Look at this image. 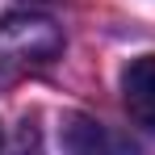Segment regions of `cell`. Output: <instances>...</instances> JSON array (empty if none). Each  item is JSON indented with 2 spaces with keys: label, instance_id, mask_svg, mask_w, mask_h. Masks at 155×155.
<instances>
[{
  "label": "cell",
  "instance_id": "6da1fadb",
  "mask_svg": "<svg viewBox=\"0 0 155 155\" xmlns=\"http://www.w3.org/2000/svg\"><path fill=\"white\" fill-rule=\"evenodd\" d=\"M63 51V29L42 13H13L0 21V76H25L54 63Z\"/></svg>",
  "mask_w": 155,
  "mask_h": 155
},
{
  "label": "cell",
  "instance_id": "7a4b0ae2",
  "mask_svg": "<svg viewBox=\"0 0 155 155\" xmlns=\"http://www.w3.org/2000/svg\"><path fill=\"white\" fill-rule=\"evenodd\" d=\"M63 155H143V147L117 126H105L88 113H71L63 117Z\"/></svg>",
  "mask_w": 155,
  "mask_h": 155
},
{
  "label": "cell",
  "instance_id": "3957f363",
  "mask_svg": "<svg viewBox=\"0 0 155 155\" xmlns=\"http://www.w3.org/2000/svg\"><path fill=\"white\" fill-rule=\"evenodd\" d=\"M122 101L126 113L138 126L155 130V54H138L130 59L122 71Z\"/></svg>",
  "mask_w": 155,
  "mask_h": 155
},
{
  "label": "cell",
  "instance_id": "277c9868",
  "mask_svg": "<svg viewBox=\"0 0 155 155\" xmlns=\"http://www.w3.org/2000/svg\"><path fill=\"white\" fill-rule=\"evenodd\" d=\"M13 155H42V151H38V130L29 126V122L21 126V134H17V147H13Z\"/></svg>",
  "mask_w": 155,
  "mask_h": 155
},
{
  "label": "cell",
  "instance_id": "5b68a950",
  "mask_svg": "<svg viewBox=\"0 0 155 155\" xmlns=\"http://www.w3.org/2000/svg\"><path fill=\"white\" fill-rule=\"evenodd\" d=\"M0 151H4V134H0Z\"/></svg>",
  "mask_w": 155,
  "mask_h": 155
},
{
  "label": "cell",
  "instance_id": "8992f818",
  "mask_svg": "<svg viewBox=\"0 0 155 155\" xmlns=\"http://www.w3.org/2000/svg\"><path fill=\"white\" fill-rule=\"evenodd\" d=\"M29 4H42V0H29Z\"/></svg>",
  "mask_w": 155,
  "mask_h": 155
}]
</instances>
